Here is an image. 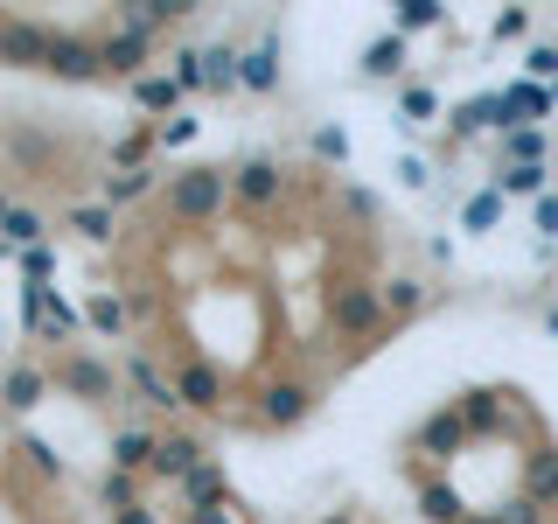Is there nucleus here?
I'll list each match as a JSON object with an SVG mask.
<instances>
[{
  "label": "nucleus",
  "mask_w": 558,
  "mask_h": 524,
  "mask_svg": "<svg viewBox=\"0 0 558 524\" xmlns=\"http://www.w3.org/2000/svg\"><path fill=\"white\" fill-rule=\"evenodd\" d=\"M223 196H231V175L223 168H182L168 182V217H182V224H203V217H217Z\"/></svg>",
  "instance_id": "nucleus-1"
},
{
  "label": "nucleus",
  "mask_w": 558,
  "mask_h": 524,
  "mask_svg": "<svg viewBox=\"0 0 558 524\" xmlns=\"http://www.w3.org/2000/svg\"><path fill=\"white\" fill-rule=\"evenodd\" d=\"M307 406H314V392H307V384H293V378H272L266 392H258V413H266L272 427H293V419H307Z\"/></svg>",
  "instance_id": "nucleus-2"
},
{
  "label": "nucleus",
  "mask_w": 558,
  "mask_h": 524,
  "mask_svg": "<svg viewBox=\"0 0 558 524\" xmlns=\"http://www.w3.org/2000/svg\"><path fill=\"white\" fill-rule=\"evenodd\" d=\"M328 314H336V329H349V336H363V329L377 322V294L349 279V287H336V294H328Z\"/></svg>",
  "instance_id": "nucleus-3"
},
{
  "label": "nucleus",
  "mask_w": 558,
  "mask_h": 524,
  "mask_svg": "<svg viewBox=\"0 0 558 524\" xmlns=\"http://www.w3.org/2000/svg\"><path fill=\"white\" fill-rule=\"evenodd\" d=\"M57 384H63V392H77V398H112V371L92 364V357H63L57 364Z\"/></svg>",
  "instance_id": "nucleus-4"
},
{
  "label": "nucleus",
  "mask_w": 558,
  "mask_h": 524,
  "mask_svg": "<svg viewBox=\"0 0 558 524\" xmlns=\"http://www.w3.org/2000/svg\"><path fill=\"white\" fill-rule=\"evenodd\" d=\"M196 468H203V441H196V433H168V441L161 448H154V476H196Z\"/></svg>",
  "instance_id": "nucleus-5"
},
{
  "label": "nucleus",
  "mask_w": 558,
  "mask_h": 524,
  "mask_svg": "<svg viewBox=\"0 0 558 524\" xmlns=\"http://www.w3.org/2000/svg\"><path fill=\"white\" fill-rule=\"evenodd\" d=\"M182 14H189V0H126V8H119V28H133V35H154V28L182 22Z\"/></svg>",
  "instance_id": "nucleus-6"
},
{
  "label": "nucleus",
  "mask_w": 558,
  "mask_h": 524,
  "mask_svg": "<svg viewBox=\"0 0 558 524\" xmlns=\"http://www.w3.org/2000/svg\"><path fill=\"white\" fill-rule=\"evenodd\" d=\"M49 70H57V78H98V70H105V57H98V43L57 35V49H49Z\"/></svg>",
  "instance_id": "nucleus-7"
},
{
  "label": "nucleus",
  "mask_w": 558,
  "mask_h": 524,
  "mask_svg": "<svg viewBox=\"0 0 558 524\" xmlns=\"http://www.w3.org/2000/svg\"><path fill=\"white\" fill-rule=\"evenodd\" d=\"M49 49H57V35H49V28L8 22V43H0V57H8V63H43V70H49Z\"/></svg>",
  "instance_id": "nucleus-8"
},
{
  "label": "nucleus",
  "mask_w": 558,
  "mask_h": 524,
  "mask_svg": "<svg viewBox=\"0 0 558 524\" xmlns=\"http://www.w3.org/2000/svg\"><path fill=\"white\" fill-rule=\"evenodd\" d=\"M231 189H238L244 203H258V210H266V203L279 196V162H266V154H252V162H244V168L231 175Z\"/></svg>",
  "instance_id": "nucleus-9"
},
{
  "label": "nucleus",
  "mask_w": 558,
  "mask_h": 524,
  "mask_svg": "<svg viewBox=\"0 0 558 524\" xmlns=\"http://www.w3.org/2000/svg\"><path fill=\"white\" fill-rule=\"evenodd\" d=\"M482 127H502V133H510V105H502V92L468 98L461 112H453V140H468V133H482Z\"/></svg>",
  "instance_id": "nucleus-10"
},
{
  "label": "nucleus",
  "mask_w": 558,
  "mask_h": 524,
  "mask_svg": "<svg viewBox=\"0 0 558 524\" xmlns=\"http://www.w3.org/2000/svg\"><path fill=\"white\" fill-rule=\"evenodd\" d=\"M28 322L43 329V336H70V329H77V308L57 301L49 287H28Z\"/></svg>",
  "instance_id": "nucleus-11"
},
{
  "label": "nucleus",
  "mask_w": 558,
  "mask_h": 524,
  "mask_svg": "<svg viewBox=\"0 0 558 524\" xmlns=\"http://www.w3.org/2000/svg\"><path fill=\"white\" fill-rule=\"evenodd\" d=\"M468 441V419H461V406H447V413H433L426 427H418V454H453Z\"/></svg>",
  "instance_id": "nucleus-12"
},
{
  "label": "nucleus",
  "mask_w": 558,
  "mask_h": 524,
  "mask_svg": "<svg viewBox=\"0 0 558 524\" xmlns=\"http://www.w3.org/2000/svg\"><path fill=\"white\" fill-rule=\"evenodd\" d=\"M174 392H182V406H196V413H209V406H223V378L209 371V364H189V371L174 378Z\"/></svg>",
  "instance_id": "nucleus-13"
},
{
  "label": "nucleus",
  "mask_w": 558,
  "mask_h": 524,
  "mask_svg": "<svg viewBox=\"0 0 558 524\" xmlns=\"http://www.w3.org/2000/svg\"><path fill=\"white\" fill-rule=\"evenodd\" d=\"M502 105H510V133H517V127H531V119L551 112V92H545L537 78H523V84H510V92H502Z\"/></svg>",
  "instance_id": "nucleus-14"
},
{
  "label": "nucleus",
  "mask_w": 558,
  "mask_h": 524,
  "mask_svg": "<svg viewBox=\"0 0 558 524\" xmlns=\"http://www.w3.org/2000/svg\"><path fill=\"white\" fill-rule=\"evenodd\" d=\"M98 57H105V70L112 78H133L140 63H147V35H133V28H119L112 43H98Z\"/></svg>",
  "instance_id": "nucleus-15"
},
{
  "label": "nucleus",
  "mask_w": 558,
  "mask_h": 524,
  "mask_svg": "<svg viewBox=\"0 0 558 524\" xmlns=\"http://www.w3.org/2000/svg\"><path fill=\"white\" fill-rule=\"evenodd\" d=\"M43 371H35V364H14L8 371V384H0V406H14V413H28V406H43Z\"/></svg>",
  "instance_id": "nucleus-16"
},
{
  "label": "nucleus",
  "mask_w": 558,
  "mask_h": 524,
  "mask_svg": "<svg viewBox=\"0 0 558 524\" xmlns=\"http://www.w3.org/2000/svg\"><path fill=\"white\" fill-rule=\"evenodd\" d=\"M418 511H426L433 524H468V503H461L453 483H426V489H418Z\"/></svg>",
  "instance_id": "nucleus-17"
},
{
  "label": "nucleus",
  "mask_w": 558,
  "mask_h": 524,
  "mask_svg": "<svg viewBox=\"0 0 558 524\" xmlns=\"http://www.w3.org/2000/svg\"><path fill=\"white\" fill-rule=\"evenodd\" d=\"M154 433H140V427H126V433H112V468L126 476V468H154Z\"/></svg>",
  "instance_id": "nucleus-18"
},
{
  "label": "nucleus",
  "mask_w": 558,
  "mask_h": 524,
  "mask_svg": "<svg viewBox=\"0 0 558 524\" xmlns=\"http://www.w3.org/2000/svg\"><path fill=\"white\" fill-rule=\"evenodd\" d=\"M182 497H189V503H196V511H217V503H223V497H231V483H223V468H217V462H203V468H196V476H189V483H182Z\"/></svg>",
  "instance_id": "nucleus-19"
},
{
  "label": "nucleus",
  "mask_w": 558,
  "mask_h": 524,
  "mask_svg": "<svg viewBox=\"0 0 558 524\" xmlns=\"http://www.w3.org/2000/svg\"><path fill=\"white\" fill-rule=\"evenodd\" d=\"M363 70H371V78H398V70H405V35H377L371 49H363Z\"/></svg>",
  "instance_id": "nucleus-20"
},
{
  "label": "nucleus",
  "mask_w": 558,
  "mask_h": 524,
  "mask_svg": "<svg viewBox=\"0 0 558 524\" xmlns=\"http://www.w3.org/2000/svg\"><path fill=\"white\" fill-rule=\"evenodd\" d=\"M502 168H545V133L517 127L510 140H502Z\"/></svg>",
  "instance_id": "nucleus-21"
},
{
  "label": "nucleus",
  "mask_w": 558,
  "mask_h": 524,
  "mask_svg": "<svg viewBox=\"0 0 558 524\" xmlns=\"http://www.w3.org/2000/svg\"><path fill=\"white\" fill-rule=\"evenodd\" d=\"M133 384L147 392V406H161V413H174V406H182V392H174V378H161V371H154L147 357H133Z\"/></svg>",
  "instance_id": "nucleus-22"
},
{
  "label": "nucleus",
  "mask_w": 558,
  "mask_h": 524,
  "mask_svg": "<svg viewBox=\"0 0 558 524\" xmlns=\"http://www.w3.org/2000/svg\"><path fill=\"white\" fill-rule=\"evenodd\" d=\"M203 78L217 84V92H231V84H244V57H231V49H203Z\"/></svg>",
  "instance_id": "nucleus-23"
},
{
  "label": "nucleus",
  "mask_w": 558,
  "mask_h": 524,
  "mask_svg": "<svg viewBox=\"0 0 558 524\" xmlns=\"http://www.w3.org/2000/svg\"><path fill=\"white\" fill-rule=\"evenodd\" d=\"M244 84H252V92H272L279 84V43H258L252 57H244Z\"/></svg>",
  "instance_id": "nucleus-24"
},
{
  "label": "nucleus",
  "mask_w": 558,
  "mask_h": 524,
  "mask_svg": "<svg viewBox=\"0 0 558 524\" xmlns=\"http://www.w3.org/2000/svg\"><path fill=\"white\" fill-rule=\"evenodd\" d=\"M133 98L147 105V112H174V98H182V84H174V78H154V70H147V78L133 84Z\"/></svg>",
  "instance_id": "nucleus-25"
},
{
  "label": "nucleus",
  "mask_w": 558,
  "mask_h": 524,
  "mask_svg": "<svg viewBox=\"0 0 558 524\" xmlns=\"http://www.w3.org/2000/svg\"><path fill=\"white\" fill-rule=\"evenodd\" d=\"M545 175L551 168H496V189L502 196H545Z\"/></svg>",
  "instance_id": "nucleus-26"
},
{
  "label": "nucleus",
  "mask_w": 558,
  "mask_h": 524,
  "mask_svg": "<svg viewBox=\"0 0 558 524\" xmlns=\"http://www.w3.org/2000/svg\"><path fill=\"white\" fill-rule=\"evenodd\" d=\"M154 189V168H119L112 182H105V203H133V196H147Z\"/></svg>",
  "instance_id": "nucleus-27"
},
{
  "label": "nucleus",
  "mask_w": 558,
  "mask_h": 524,
  "mask_svg": "<svg viewBox=\"0 0 558 524\" xmlns=\"http://www.w3.org/2000/svg\"><path fill=\"white\" fill-rule=\"evenodd\" d=\"M0 231H8V245L35 252V245H43V217H35V210H8V224H0Z\"/></svg>",
  "instance_id": "nucleus-28"
},
{
  "label": "nucleus",
  "mask_w": 558,
  "mask_h": 524,
  "mask_svg": "<svg viewBox=\"0 0 558 524\" xmlns=\"http://www.w3.org/2000/svg\"><path fill=\"white\" fill-rule=\"evenodd\" d=\"M461 419H468V433H488V427H496V392H468Z\"/></svg>",
  "instance_id": "nucleus-29"
},
{
  "label": "nucleus",
  "mask_w": 558,
  "mask_h": 524,
  "mask_svg": "<svg viewBox=\"0 0 558 524\" xmlns=\"http://www.w3.org/2000/svg\"><path fill=\"white\" fill-rule=\"evenodd\" d=\"M558 497V454H537L531 462V503H551Z\"/></svg>",
  "instance_id": "nucleus-30"
},
{
  "label": "nucleus",
  "mask_w": 558,
  "mask_h": 524,
  "mask_svg": "<svg viewBox=\"0 0 558 524\" xmlns=\"http://www.w3.org/2000/svg\"><path fill=\"white\" fill-rule=\"evenodd\" d=\"M84 322H92V329H105V336H119V329H126V308H119L112 294H98V301L84 308Z\"/></svg>",
  "instance_id": "nucleus-31"
},
{
  "label": "nucleus",
  "mask_w": 558,
  "mask_h": 524,
  "mask_svg": "<svg viewBox=\"0 0 558 524\" xmlns=\"http://www.w3.org/2000/svg\"><path fill=\"white\" fill-rule=\"evenodd\" d=\"M496 217H502V189H482V196L468 203V231H488Z\"/></svg>",
  "instance_id": "nucleus-32"
},
{
  "label": "nucleus",
  "mask_w": 558,
  "mask_h": 524,
  "mask_svg": "<svg viewBox=\"0 0 558 524\" xmlns=\"http://www.w3.org/2000/svg\"><path fill=\"white\" fill-rule=\"evenodd\" d=\"M70 224H77V231L92 238V245H105V238H112V210H98V203H84V210H77Z\"/></svg>",
  "instance_id": "nucleus-33"
},
{
  "label": "nucleus",
  "mask_w": 558,
  "mask_h": 524,
  "mask_svg": "<svg viewBox=\"0 0 558 524\" xmlns=\"http://www.w3.org/2000/svg\"><path fill=\"white\" fill-rule=\"evenodd\" d=\"M433 22H440V8H433V0H405V8H398V35L433 28Z\"/></svg>",
  "instance_id": "nucleus-34"
},
{
  "label": "nucleus",
  "mask_w": 558,
  "mask_h": 524,
  "mask_svg": "<svg viewBox=\"0 0 558 524\" xmlns=\"http://www.w3.org/2000/svg\"><path fill=\"white\" fill-rule=\"evenodd\" d=\"M314 154H322V162H349V133L342 127H322V133H314Z\"/></svg>",
  "instance_id": "nucleus-35"
},
{
  "label": "nucleus",
  "mask_w": 558,
  "mask_h": 524,
  "mask_svg": "<svg viewBox=\"0 0 558 524\" xmlns=\"http://www.w3.org/2000/svg\"><path fill=\"white\" fill-rule=\"evenodd\" d=\"M174 84H182V92L189 84H209L203 78V49H182V57H174Z\"/></svg>",
  "instance_id": "nucleus-36"
},
{
  "label": "nucleus",
  "mask_w": 558,
  "mask_h": 524,
  "mask_svg": "<svg viewBox=\"0 0 558 524\" xmlns=\"http://www.w3.org/2000/svg\"><path fill=\"white\" fill-rule=\"evenodd\" d=\"M496 524H545V503H531V497H517L510 511H496Z\"/></svg>",
  "instance_id": "nucleus-37"
},
{
  "label": "nucleus",
  "mask_w": 558,
  "mask_h": 524,
  "mask_svg": "<svg viewBox=\"0 0 558 524\" xmlns=\"http://www.w3.org/2000/svg\"><path fill=\"white\" fill-rule=\"evenodd\" d=\"M384 301H391L398 314H412L418 308V279H391V287H384Z\"/></svg>",
  "instance_id": "nucleus-38"
},
{
  "label": "nucleus",
  "mask_w": 558,
  "mask_h": 524,
  "mask_svg": "<svg viewBox=\"0 0 558 524\" xmlns=\"http://www.w3.org/2000/svg\"><path fill=\"white\" fill-rule=\"evenodd\" d=\"M523 70H531V78H558V49H551V43L531 49V63H523Z\"/></svg>",
  "instance_id": "nucleus-39"
},
{
  "label": "nucleus",
  "mask_w": 558,
  "mask_h": 524,
  "mask_svg": "<svg viewBox=\"0 0 558 524\" xmlns=\"http://www.w3.org/2000/svg\"><path fill=\"white\" fill-rule=\"evenodd\" d=\"M537 231H545V238H558V196H551V189L537 196Z\"/></svg>",
  "instance_id": "nucleus-40"
},
{
  "label": "nucleus",
  "mask_w": 558,
  "mask_h": 524,
  "mask_svg": "<svg viewBox=\"0 0 558 524\" xmlns=\"http://www.w3.org/2000/svg\"><path fill=\"white\" fill-rule=\"evenodd\" d=\"M161 140H168V147H182V140H196V119H168V127H161Z\"/></svg>",
  "instance_id": "nucleus-41"
},
{
  "label": "nucleus",
  "mask_w": 558,
  "mask_h": 524,
  "mask_svg": "<svg viewBox=\"0 0 558 524\" xmlns=\"http://www.w3.org/2000/svg\"><path fill=\"white\" fill-rule=\"evenodd\" d=\"M433 112V92H418V84H412V92H405V119H426Z\"/></svg>",
  "instance_id": "nucleus-42"
},
{
  "label": "nucleus",
  "mask_w": 558,
  "mask_h": 524,
  "mask_svg": "<svg viewBox=\"0 0 558 524\" xmlns=\"http://www.w3.org/2000/svg\"><path fill=\"white\" fill-rule=\"evenodd\" d=\"M523 28H531V14H523V8H510V14L496 22V35H523Z\"/></svg>",
  "instance_id": "nucleus-43"
},
{
  "label": "nucleus",
  "mask_w": 558,
  "mask_h": 524,
  "mask_svg": "<svg viewBox=\"0 0 558 524\" xmlns=\"http://www.w3.org/2000/svg\"><path fill=\"white\" fill-rule=\"evenodd\" d=\"M189 524H238V517H231V511H223V503H217V511H196Z\"/></svg>",
  "instance_id": "nucleus-44"
},
{
  "label": "nucleus",
  "mask_w": 558,
  "mask_h": 524,
  "mask_svg": "<svg viewBox=\"0 0 558 524\" xmlns=\"http://www.w3.org/2000/svg\"><path fill=\"white\" fill-rule=\"evenodd\" d=\"M119 524H154V511H140V503H133V511H119Z\"/></svg>",
  "instance_id": "nucleus-45"
},
{
  "label": "nucleus",
  "mask_w": 558,
  "mask_h": 524,
  "mask_svg": "<svg viewBox=\"0 0 558 524\" xmlns=\"http://www.w3.org/2000/svg\"><path fill=\"white\" fill-rule=\"evenodd\" d=\"M322 524H356V517H349V511H336V517H322Z\"/></svg>",
  "instance_id": "nucleus-46"
},
{
  "label": "nucleus",
  "mask_w": 558,
  "mask_h": 524,
  "mask_svg": "<svg viewBox=\"0 0 558 524\" xmlns=\"http://www.w3.org/2000/svg\"><path fill=\"white\" fill-rule=\"evenodd\" d=\"M545 329H551V336H558V308H551V314H545Z\"/></svg>",
  "instance_id": "nucleus-47"
},
{
  "label": "nucleus",
  "mask_w": 558,
  "mask_h": 524,
  "mask_svg": "<svg viewBox=\"0 0 558 524\" xmlns=\"http://www.w3.org/2000/svg\"><path fill=\"white\" fill-rule=\"evenodd\" d=\"M468 524H496V517H468Z\"/></svg>",
  "instance_id": "nucleus-48"
},
{
  "label": "nucleus",
  "mask_w": 558,
  "mask_h": 524,
  "mask_svg": "<svg viewBox=\"0 0 558 524\" xmlns=\"http://www.w3.org/2000/svg\"><path fill=\"white\" fill-rule=\"evenodd\" d=\"M0 224H8V203H0Z\"/></svg>",
  "instance_id": "nucleus-49"
},
{
  "label": "nucleus",
  "mask_w": 558,
  "mask_h": 524,
  "mask_svg": "<svg viewBox=\"0 0 558 524\" xmlns=\"http://www.w3.org/2000/svg\"><path fill=\"white\" fill-rule=\"evenodd\" d=\"M0 43H8V22H0Z\"/></svg>",
  "instance_id": "nucleus-50"
},
{
  "label": "nucleus",
  "mask_w": 558,
  "mask_h": 524,
  "mask_svg": "<svg viewBox=\"0 0 558 524\" xmlns=\"http://www.w3.org/2000/svg\"><path fill=\"white\" fill-rule=\"evenodd\" d=\"M551 175H558V162H551Z\"/></svg>",
  "instance_id": "nucleus-51"
}]
</instances>
